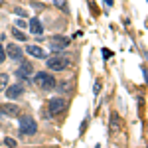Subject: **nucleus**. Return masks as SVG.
I'll return each instance as SVG.
<instances>
[{"instance_id": "18", "label": "nucleus", "mask_w": 148, "mask_h": 148, "mask_svg": "<svg viewBox=\"0 0 148 148\" xmlns=\"http://www.w3.org/2000/svg\"><path fill=\"white\" fill-rule=\"evenodd\" d=\"M14 14H18V16H26V10H24V8H14Z\"/></svg>"}, {"instance_id": "17", "label": "nucleus", "mask_w": 148, "mask_h": 148, "mask_svg": "<svg viewBox=\"0 0 148 148\" xmlns=\"http://www.w3.org/2000/svg\"><path fill=\"white\" fill-rule=\"evenodd\" d=\"M4 144L6 146H16V140L14 138H4Z\"/></svg>"}, {"instance_id": "9", "label": "nucleus", "mask_w": 148, "mask_h": 148, "mask_svg": "<svg viewBox=\"0 0 148 148\" xmlns=\"http://www.w3.org/2000/svg\"><path fill=\"white\" fill-rule=\"evenodd\" d=\"M30 30H32V34L38 36V38H42V34H44V28H42V24H40L38 18H32V20H30Z\"/></svg>"}, {"instance_id": "3", "label": "nucleus", "mask_w": 148, "mask_h": 148, "mask_svg": "<svg viewBox=\"0 0 148 148\" xmlns=\"http://www.w3.org/2000/svg\"><path fill=\"white\" fill-rule=\"evenodd\" d=\"M67 107V101L61 99V97H56V99H49V114L56 116V114H61Z\"/></svg>"}, {"instance_id": "21", "label": "nucleus", "mask_w": 148, "mask_h": 148, "mask_svg": "<svg viewBox=\"0 0 148 148\" xmlns=\"http://www.w3.org/2000/svg\"><path fill=\"white\" fill-rule=\"evenodd\" d=\"M18 28H26V22L24 20H18Z\"/></svg>"}, {"instance_id": "15", "label": "nucleus", "mask_w": 148, "mask_h": 148, "mask_svg": "<svg viewBox=\"0 0 148 148\" xmlns=\"http://www.w3.org/2000/svg\"><path fill=\"white\" fill-rule=\"evenodd\" d=\"M56 2V6L59 10H67V4H65V0H53Z\"/></svg>"}, {"instance_id": "4", "label": "nucleus", "mask_w": 148, "mask_h": 148, "mask_svg": "<svg viewBox=\"0 0 148 148\" xmlns=\"http://www.w3.org/2000/svg\"><path fill=\"white\" fill-rule=\"evenodd\" d=\"M47 67L51 69V71H63V69L69 67V61L65 59V57L53 56V57H49V59H47Z\"/></svg>"}, {"instance_id": "11", "label": "nucleus", "mask_w": 148, "mask_h": 148, "mask_svg": "<svg viewBox=\"0 0 148 148\" xmlns=\"http://www.w3.org/2000/svg\"><path fill=\"white\" fill-rule=\"evenodd\" d=\"M26 51H28L32 57H38V59H44V57H46V51H44L42 47H38V46H28Z\"/></svg>"}, {"instance_id": "6", "label": "nucleus", "mask_w": 148, "mask_h": 148, "mask_svg": "<svg viewBox=\"0 0 148 148\" xmlns=\"http://www.w3.org/2000/svg\"><path fill=\"white\" fill-rule=\"evenodd\" d=\"M69 44V40L65 36H53L51 40H49V47H51V51H61V49H65Z\"/></svg>"}, {"instance_id": "13", "label": "nucleus", "mask_w": 148, "mask_h": 148, "mask_svg": "<svg viewBox=\"0 0 148 148\" xmlns=\"http://www.w3.org/2000/svg\"><path fill=\"white\" fill-rule=\"evenodd\" d=\"M111 128H113V132H116V130L121 128V121H119L116 114H113V119H111Z\"/></svg>"}, {"instance_id": "8", "label": "nucleus", "mask_w": 148, "mask_h": 148, "mask_svg": "<svg viewBox=\"0 0 148 148\" xmlns=\"http://www.w3.org/2000/svg\"><path fill=\"white\" fill-rule=\"evenodd\" d=\"M22 95H24V87L20 83L6 87V97H8V99H18V97H22Z\"/></svg>"}, {"instance_id": "10", "label": "nucleus", "mask_w": 148, "mask_h": 148, "mask_svg": "<svg viewBox=\"0 0 148 148\" xmlns=\"http://www.w3.org/2000/svg\"><path fill=\"white\" fill-rule=\"evenodd\" d=\"M6 51H8V57H12V59H22V53H24L16 44H10V46L6 47Z\"/></svg>"}, {"instance_id": "19", "label": "nucleus", "mask_w": 148, "mask_h": 148, "mask_svg": "<svg viewBox=\"0 0 148 148\" xmlns=\"http://www.w3.org/2000/svg\"><path fill=\"white\" fill-rule=\"evenodd\" d=\"M4 57H6V53H4V47H0V63H4Z\"/></svg>"}, {"instance_id": "5", "label": "nucleus", "mask_w": 148, "mask_h": 148, "mask_svg": "<svg viewBox=\"0 0 148 148\" xmlns=\"http://www.w3.org/2000/svg\"><path fill=\"white\" fill-rule=\"evenodd\" d=\"M32 71H34L32 63H30V61H22V65L16 69V77H18L20 81H28L30 75H32Z\"/></svg>"}, {"instance_id": "14", "label": "nucleus", "mask_w": 148, "mask_h": 148, "mask_svg": "<svg viewBox=\"0 0 148 148\" xmlns=\"http://www.w3.org/2000/svg\"><path fill=\"white\" fill-rule=\"evenodd\" d=\"M8 87V75L6 73H0V91H4Z\"/></svg>"}, {"instance_id": "7", "label": "nucleus", "mask_w": 148, "mask_h": 148, "mask_svg": "<svg viewBox=\"0 0 148 148\" xmlns=\"http://www.w3.org/2000/svg\"><path fill=\"white\" fill-rule=\"evenodd\" d=\"M0 114H6V116H20V107L14 105V103H2V105H0Z\"/></svg>"}, {"instance_id": "2", "label": "nucleus", "mask_w": 148, "mask_h": 148, "mask_svg": "<svg viewBox=\"0 0 148 148\" xmlns=\"http://www.w3.org/2000/svg\"><path fill=\"white\" fill-rule=\"evenodd\" d=\"M18 128H20V132L22 134H36V130H38V125H36V121L30 116V114H24V116H20V125H18Z\"/></svg>"}, {"instance_id": "23", "label": "nucleus", "mask_w": 148, "mask_h": 148, "mask_svg": "<svg viewBox=\"0 0 148 148\" xmlns=\"http://www.w3.org/2000/svg\"><path fill=\"white\" fill-rule=\"evenodd\" d=\"M0 128H2V123H0Z\"/></svg>"}, {"instance_id": "22", "label": "nucleus", "mask_w": 148, "mask_h": 148, "mask_svg": "<svg viewBox=\"0 0 148 148\" xmlns=\"http://www.w3.org/2000/svg\"><path fill=\"white\" fill-rule=\"evenodd\" d=\"M2 4H4V2H2V0H0V6H2Z\"/></svg>"}, {"instance_id": "20", "label": "nucleus", "mask_w": 148, "mask_h": 148, "mask_svg": "<svg viewBox=\"0 0 148 148\" xmlns=\"http://www.w3.org/2000/svg\"><path fill=\"white\" fill-rule=\"evenodd\" d=\"M32 6H34L36 10H42V4H40V2H32Z\"/></svg>"}, {"instance_id": "24", "label": "nucleus", "mask_w": 148, "mask_h": 148, "mask_svg": "<svg viewBox=\"0 0 148 148\" xmlns=\"http://www.w3.org/2000/svg\"><path fill=\"white\" fill-rule=\"evenodd\" d=\"M0 20H2V16H0Z\"/></svg>"}, {"instance_id": "16", "label": "nucleus", "mask_w": 148, "mask_h": 148, "mask_svg": "<svg viewBox=\"0 0 148 148\" xmlns=\"http://www.w3.org/2000/svg\"><path fill=\"white\" fill-rule=\"evenodd\" d=\"M59 89H61V91H69V89H71V85H69L67 81H63V83L59 85Z\"/></svg>"}, {"instance_id": "1", "label": "nucleus", "mask_w": 148, "mask_h": 148, "mask_svg": "<svg viewBox=\"0 0 148 148\" xmlns=\"http://www.w3.org/2000/svg\"><path fill=\"white\" fill-rule=\"evenodd\" d=\"M34 83L40 87V89L49 91V89H53V87H56L57 81L53 79V75H51V73H47V71H40V73H36V75H34Z\"/></svg>"}, {"instance_id": "12", "label": "nucleus", "mask_w": 148, "mask_h": 148, "mask_svg": "<svg viewBox=\"0 0 148 148\" xmlns=\"http://www.w3.org/2000/svg\"><path fill=\"white\" fill-rule=\"evenodd\" d=\"M12 36H14L16 40H20V42H26V38H28V36L24 34L22 30H18V28H12Z\"/></svg>"}]
</instances>
